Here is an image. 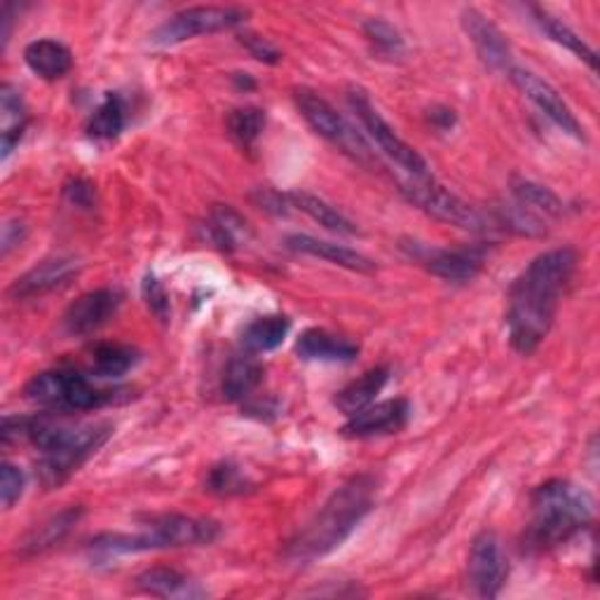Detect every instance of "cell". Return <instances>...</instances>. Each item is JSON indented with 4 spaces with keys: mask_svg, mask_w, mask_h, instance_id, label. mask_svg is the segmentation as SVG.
I'll return each instance as SVG.
<instances>
[{
    "mask_svg": "<svg viewBox=\"0 0 600 600\" xmlns=\"http://www.w3.org/2000/svg\"><path fill=\"white\" fill-rule=\"evenodd\" d=\"M0 118H3V157H8L22 141L29 122L24 99L12 85H3L0 90Z\"/></svg>",
    "mask_w": 600,
    "mask_h": 600,
    "instance_id": "obj_27",
    "label": "cell"
},
{
    "mask_svg": "<svg viewBox=\"0 0 600 600\" xmlns=\"http://www.w3.org/2000/svg\"><path fill=\"white\" fill-rule=\"evenodd\" d=\"M263 366L254 357H237L227 364L223 374V397L227 401L250 399L263 383Z\"/></svg>",
    "mask_w": 600,
    "mask_h": 600,
    "instance_id": "obj_24",
    "label": "cell"
},
{
    "mask_svg": "<svg viewBox=\"0 0 600 600\" xmlns=\"http://www.w3.org/2000/svg\"><path fill=\"white\" fill-rule=\"evenodd\" d=\"M242 233H246V223L240 218L237 212L231 210V206H218L212 214L210 237L216 246H221V250L233 252Z\"/></svg>",
    "mask_w": 600,
    "mask_h": 600,
    "instance_id": "obj_32",
    "label": "cell"
},
{
    "mask_svg": "<svg viewBox=\"0 0 600 600\" xmlns=\"http://www.w3.org/2000/svg\"><path fill=\"white\" fill-rule=\"evenodd\" d=\"M250 488H254L250 476L242 471V467L231 465V462L214 467L210 479H206V490L216 495H242Z\"/></svg>",
    "mask_w": 600,
    "mask_h": 600,
    "instance_id": "obj_34",
    "label": "cell"
},
{
    "mask_svg": "<svg viewBox=\"0 0 600 600\" xmlns=\"http://www.w3.org/2000/svg\"><path fill=\"white\" fill-rule=\"evenodd\" d=\"M125 103L118 94H106L99 103V109L92 113L90 122H88V134L92 139H101V141H111L115 139L122 130H125Z\"/></svg>",
    "mask_w": 600,
    "mask_h": 600,
    "instance_id": "obj_31",
    "label": "cell"
},
{
    "mask_svg": "<svg viewBox=\"0 0 600 600\" xmlns=\"http://www.w3.org/2000/svg\"><path fill=\"white\" fill-rule=\"evenodd\" d=\"M362 29H364V35L368 38V43L374 45L378 52H383L387 57L404 54L401 33L389 22H385V19H366Z\"/></svg>",
    "mask_w": 600,
    "mask_h": 600,
    "instance_id": "obj_35",
    "label": "cell"
},
{
    "mask_svg": "<svg viewBox=\"0 0 600 600\" xmlns=\"http://www.w3.org/2000/svg\"><path fill=\"white\" fill-rule=\"evenodd\" d=\"M359 347L324 328H307L296 343V355L305 362H352Z\"/></svg>",
    "mask_w": 600,
    "mask_h": 600,
    "instance_id": "obj_18",
    "label": "cell"
},
{
    "mask_svg": "<svg viewBox=\"0 0 600 600\" xmlns=\"http://www.w3.org/2000/svg\"><path fill=\"white\" fill-rule=\"evenodd\" d=\"M374 498L376 481L370 476L349 479L330 495L315 519L298 532L296 540L288 545L286 556L294 561H315V558L338 549L374 507Z\"/></svg>",
    "mask_w": 600,
    "mask_h": 600,
    "instance_id": "obj_2",
    "label": "cell"
},
{
    "mask_svg": "<svg viewBox=\"0 0 600 600\" xmlns=\"http://www.w3.org/2000/svg\"><path fill=\"white\" fill-rule=\"evenodd\" d=\"M596 502L584 488L568 481H549L532 495V523L526 532L530 549H549L568 542L591 523Z\"/></svg>",
    "mask_w": 600,
    "mask_h": 600,
    "instance_id": "obj_4",
    "label": "cell"
},
{
    "mask_svg": "<svg viewBox=\"0 0 600 600\" xmlns=\"http://www.w3.org/2000/svg\"><path fill=\"white\" fill-rule=\"evenodd\" d=\"M139 352L122 343H101L92 349V368L99 378H120L136 364Z\"/></svg>",
    "mask_w": 600,
    "mask_h": 600,
    "instance_id": "obj_30",
    "label": "cell"
},
{
    "mask_svg": "<svg viewBox=\"0 0 600 600\" xmlns=\"http://www.w3.org/2000/svg\"><path fill=\"white\" fill-rule=\"evenodd\" d=\"M113 425H54L48 418H35L31 429L33 446L43 452L35 474L43 488L52 490L71 479V474L85 465L92 455L111 439Z\"/></svg>",
    "mask_w": 600,
    "mask_h": 600,
    "instance_id": "obj_3",
    "label": "cell"
},
{
    "mask_svg": "<svg viewBox=\"0 0 600 600\" xmlns=\"http://www.w3.org/2000/svg\"><path fill=\"white\" fill-rule=\"evenodd\" d=\"M24 492V474L19 467L3 462L0 467V495H3V507L12 509L14 502L22 498Z\"/></svg>",
    "mask_w": 600,
    "mask_h": 600,
    "instance_id": "obj_36",
    "label": "cell"
},
{
    "mask_svg": "<svg viewBox=\"0 0 600 600\" xmlns=\"http://www.w3.org/2000/svg\"><path fill=\"white\" fill-rule=\"evenodd\" d=\"M288 330H292V322H288V317L284 315L258 317L244 328L242 345L244 349L254 352V355H263V352L277 349L288 336Z\"/></svg>",
    "mask_w": 600,
    "mask_h": 600,
    "instance_id": "obj_26",
    "label": "cell"
},
{
    "mask_svg": "<svg viewBox=\"0 0 600 600\" xmlns=\"http://www.w3.org/2000/svg\"><path fill=\"white\" fill-rule=\"evenodd\" d=\"M511 191H513L516 202H519L521 206H526V210L532 212V214L558 218V216H563V212H566L563 200L558 197L553 191H549L547 185H540L535 181H526V179H516L513 185H511Z\"/></svg>",
    "mask_w": 600,
    "mask_h": 600,
    "instance_id": "obj_29",
    "label": "cell"
},
{
    "mask_svg": "<svg viewBox=\"0 0 600 600\" xmlns=\"http://www.w3.org/2000/svg\"><path fill=\"white\" fill-rule=\"evenodd\" d=\"M389 380V368L387 366H378L366 370L364 376H359L357 380H352L347 387H343L336 397V408L340 413H345L347 418L355 416V413L364 410L366 406H370L376 401V397L383 391V387Z\"/></svg>",
    "mask_w": 600,
    "mask_h": 600,
    "instance_id": "obj_21",
    "label": "cell"
},
{
    "mask_svg": "<svg viewBox=\"0 0 600 600\" xmlns=\"http://www.w3.org/2000/svg\"><path fill=\"white\" fill-rule=\"evenodd\" d=\"M143 298H146V305L151 307V313L157 319L167 322V317H170V296H167V292H164V286L153 275H149L146 279H143Z\"/></svg>",
    "mask_w": 600,
    "mask_h": 600,
    "instance_id": "obj_37",
    "label": "cell"
},
{
    "mask_svg": "<svg viewBox=\"0 0 600 600\" xmlns=\"http://www.w3.org/2000/svg\"><path fill=\"white\" fill-rule=\"evenodd\" d=\"M67 197L78 204V206H92L94 202V189H92V183L88 181H82V179H75L71 185H67Z\"/></svg>",
    "mask_w": 600,
    "mask_h": 600,
    "instance_id": "obj_39",
    "label": "cell"
},
{
    "mask_svg": "<svg viewBox=\"0 0 600 600\" xmlns=\"http://www.w3.org/2000/svg\"><path fill=\"white\" fill-rule=\"evenodd\" d=\"M509 80L513 82L516 88H519L521 94H526V99H530L535 106L553 122L556 128H561L566 134H570L577 141H584L582 122L577 120V115L563 101V96L558 94L547 80H542L537 73L521 69V67L509 69Z\"/></svg>",
    "mask_w": 600,
    "mask_h": 600,
    "instance_id": "obj_12",
    "label": "cell"
},
{
    "mask_svg": "<svg viewBox=\"0 0 600 600\" xmlns=\"http://www.w3.org/2000/svg\"><path fill=\"white\" fill-rule=\"evenodd\" d=\"M80 273V265L73 258H50L31 267L29 273L19 277L10 286V296L17 301H31L59 292L71 284V279Z\"/></svg>",
    "mask_w": 600,
    "mask_h": 600,
    "instance_id": "obj_14",
    "label": "cell"
},
{
    "mask_svg": "<svg viewBox=\"0 0 600 600\" xmlns=\"http://www.w3.org/2000/svg\"><path fill=\"white\" fill-rule=\"evenodd\" d=\"M431 122L439 130H450L455 125V113L450 109H434L431 111Z\"/></svg>",
    "mask_w": 600,
    "mask_h": 600,
    "instance_id": "obj_41",
    "label": "cell"
},
{
    "mask_svg": "<svg viewBox=\"0 0 600 600\" xmlns=\"http://www.w3.org/2000/svg\"><path fill=\"white\" fill-rule=\"evenodd\" d=\"M286 246L296 254L328 261V263L345 267V271H352V273H374L376 271L374 261L366 258L364 254H359L355 250H347V246L336 244V242H326V240H317V237H309V235H288Z\"/></svg>",
    "mask_w": 600,
    "mask_h": 600,
    "instance_id": "obj_17",
    "label": "cell"
},
{
    "mask_svg": "<svg viewBox=\"0 0 600 600\" xmlns=\"http://www.w3.org/2000/svg\"><path fill=\"white\" fill-rule=\"evenodd\" d=\"M462 27L474 43L476 54L490 71H507L511 61V48L502 31L495 27L479 10H462Z\"/></svg>",
    "mask_w": 600,
    "mask_h": 600,
    "instance_id": "obj_15",
    "label": "cell"
},
{
    "mask_svg": "<svg viewBox=\"0 0 600 600\" xmlns=\"http://www.w3.org/2000/svg\"><path fill=\"white\" fill-rule=\"evenodd\" d=\"M286 200H288V204L296 206V210H301L303 214H307L319 225H324L326 231H330V233H338V235H357L359 233L355 223H352L347 216H343L336 206H330L328 202L319 200L317 195L296 191V193H288Z\"/></svg>",
    "mask_w": 600,
    "mask_h": 600,
    "instance_id": "obj_25",
    "label": "cell"
},
{
    "mask_svg": "<svg viewBox=\"0 0 600 600\" xmlns=\"http://www.w3.org/2000/svg\"><path fill=\"white\" fill-rule=\"evenodd\" d=\"M237 38H240V43L246 48V52H250L254 59L263 61V64H277V61L282 59V52L256 33H240Z\"/></svg>",
    "mask_w": 600,
    "mask_h": 600,
    "instance_id": "obj_38",
    "label": "cell"
},
{
    "mask_svg": "<svg viewBox=\"0 0 600 600\" xmlns=\"http://www.w3.org/2000/svg\"><path fill=\"white\" fill-rule=\"evenodd\" d=\"M24 61L35 75L45 80H59L71 71L73 54L64 43L45 38V40H35V43L27 45Z\"/></svg>",
    "mask_w": 600,
    "mask_h": 600,
    "instance_id": "obj_20",
    "label": "cell"
},
{
    "mask_svg": "<svg viewBox=\"0 0 600 600\" xmlns=\"http://www.w3.org/2000/svg\"><path fill=\"white\" fill-rule=\"evenodd\" d=\"M24 235H27V225L24 223H19V221L6 223V227H3V254L8 256L17 244H22Z\"/></svg>",
    "mask_w": 600,
    "mask_h": 600,
    "instance_id": "obj_40",
    "label": "cell"
},
{
    "mask_svg": "<svg viewBox=\"0 0 600 600\" xmlns=\"http://www.w3.org/2000/svg\"><path fill=\"white\" fill-rule=\"evenodd\" d=\"M530 10H532V17H535L537 27H540L553 40V43H558V45H563L566 50H570L574 57L582 59L584 64H589V69H596V52L570 27H566L561 22V19L549 14L542 8H530Z\"/></svg>",
    "mask_w": 600,
    "mask_h": 600,
    "instance_id": "obj_28",
    "label": "cell"
},
{
    "mask_svg": "<svg viewBox=\"0 0 600 600\" xmlns=\"http://www.w3.org/2000/svg\"><path fill=\"white\" fill-rule=\"evenodd\" d=\"M139 591L157 596V598H195L204 596L202 589L195 587L189 577L174 568H151L136 577Z\"/></svg>",
    "mask_w": 600,
    "mask_h": 600,
    "instance_id": "obj_23",
    "label": "cell"
},
{
    "mask_svg": "<svg viewBox=\"0 0 600 600\" xmlns=\"http://www.w3.org/2000/svg\"><path fill=\"white\" fill-rule=\"evenodd\" d=\"M577 267L570 246L537 256L509 292L507 330L509 343L521 355H532L542 345L556 317L558 298Z\"/></svg>",
    "mask_w": 600,
    "mask_h": 600,
    "instance_id": "obj_1",
    "label": "cell"
},
{
    "mask_svg": "<svg viewBox=\"0 0 600 600\" xmlns=\"http://www.w3.org/2000/svg\"><path fill=\"white\" fill-rule=\"evenodd\" d=\"M427 271L446 282H469L481 273L484 267V254L476 250H462V252H431L425 258Z\"/></svg>",
    "mask_w": 600,
    "mask_h": 600,
    "instance_id": "obj_22",
    "label": "cell"
},
{
    "mask_svg": "<svg viewBox=\"0 0 600 600\" xmlns=\"http://www.w3.org/2000/svg\"><path fill=\"white\" fill-rule=\"evenodd\" d=\"M347 101H349L352 113L359 118L362 128L368 132L370 139L378 143L380 151L389 160H395L399 167L406 170L410 176H427V162L423 160V155L413 146H408V143L387 125L385 118L374 106V101H370V96L366 94V90L349 88Z\"/></svg>",
    "mask_w": 600,
    "mask_h": 600,
    "instance_id": "obj_8",
    "label": "cell"
},
{
    "mask_svg": "<svg viewBox=\"0 0 600 600\" xmlns=\"http://www.w3.org/2000/svg\"><path fill=\"white\" fill-rule=\"evenodd\" d=\"M410 416V406L406 399H389L380 404H370L364 410L355 413L345 427L343 434L345 437H376V434H391L406 427Z\"/></svg>",
    "mask_w": 600,
    "mask_h": 600,
    "instance_id": "obj_16",
    "label": "cell"
},
{
    "mask_svg": "<svg viewBox=\"0 0 600 600\" xmlns=\"http://www.w3.org/2000/svg\"><path fill=\"white\" fill-rule=\"evenodd\" d=\"M294 99H296V106H298L301 115L305 118L307 125L313 128L319 136L338 143V146H343V151L349 153L355 160L364 162L368 157V149H366V143L362 141V136L347 125L343 115L334 106H330L324 96H319L315 90H309V88H298L294 92Z\"/></svg>",
    "mask_w": 600,
    "mask_h": 600,
    "instance_id": "obj_9",
    "label": "cell"
},
{
    "mask_svg": "<svg viewBox=\"0 0 600 600\" xmlns=\"http://www.w3.org/2000/svg\"><path fill=\"white\" fill-rule=\"evenodd\" d=\"M401 191L408 197V202H413L427 216L441 223L462 227V231L471 233H481L486 227V218L476 212L469 202L450 193L441 183L429 176H413V181L404 183Z\"/></svg>",
    "mask_w": 600,
    "mask_h": 600,
    "instance_id": "obj_7",
    "label": "cell"
},
{
    "mask_svg": "<svg viewBox=\"0 0 600 600\" xmlns=\"http://www.w3.org/2000/svg\"><path fill=\"white\" fill-rule=\"evenodd\" d=\"M246 17H250V10L244 8H223V6L189 8L176 12L174 17L167 19V22L160 24L151 38L155 45L172 48L197 35H212L235 29L246 22Z\"/></svg>",
    "mask_w": 600,
    "mask_h": 600,
    "instance_id": "obj_6",
    "label": "cell"
},
{
    "mask_svg": "<svg viewBox=\"0 0 600 600\" xmlns=\"http://www.w3.org/2000/svg\"><path fill=\"white\" fill-rule=\"evenodd\" d=\"M24 397L33 404L61 410H94L113 404L118 391L94 387L78 370L54 368L33 376L24 387Z\"/></svg>",
    "mask_w": 600,
    "mask_h": 600,
    "instance_id": "obj_5",
    "label": "cell"
},
{
    "mask_svg": "<svg viewBox=\"0 0 600 600\" xmlns=\"http://www.w3.org/2000/svg\"><path fill=\"white\" fill-rule=\"evenodd\" d=\"M122 305V294L118 288H96V292L82 294L75 303L69 305L64 315V328L71 336H90L99 330Z\"/></svg>",
    "mask_w": 600,
    "mask_h": 600,
    "instance_id": "obj_13",
    "label": "cell"
},
{
    "mask_svg": "<svg viewBox=\"0 0 600 600\" xmlns=\"http://www.w3.org/2000/svg\"><path fill=\"white\" fill-rule=\"evenodd\" d=\"M265 128V113L256 106H244L231 113L227 118V130L240 146H254Z\"/></svg>",
    "mask_w": 600,
    "mask_h": 600,
    "instance_id": "obj_33",
    "label": "cell"
},
{
    "mask_svg": "<svg viewBox=\"0 0 600 600\" xmlns=\"http://www.w3.org/2000/svg\"><path fill=\"white\" fill-rule=\"evenodd\" d=\"M509 577V561L498 535L481 532L469 551V582L481 598H498Z\"/></svg>",
    "mask_w": 600,
    "mask_h": 600,
    "instance_id": "obj_11",
    "label": "cell"
},
{
    "mask_svg": "<svg viewBox=\"0 0 600 600\" xmlns=\"http://www.w3.org/2000/svg\"><path fill=\"white\" fill-rule=\"evenodd\" d=\"M82 509L80 507H71L59 511L52 519H48L45 523L35 526L22 542H19V553L22 556H40L50 549H54L59 542L67 540V535L73 530V526L80 521Z\"/></svg>",
    "mask_w": 600,
    "mask_h": 600,
    "instance_id": "obj_19",
    "label": "cell"
},
{
    "mask_svg": "<svg viewBox=\"0 0 600 600\" xmlns=\"http://www.w3.org/2000/svg\"><path fill=\"white\" fill-rule=\"evenodd\" d=\"M141 532L143 537H146L149 551H155V549L212 545L218 537L221 528L214 521L195 519V516L160 513V516H151Z\"/></svg>",
    "mask_w": 600,
    "mask_h": 600,
    "instance_id": "obj_10",
    "label": "cell"
}]
</instances>
